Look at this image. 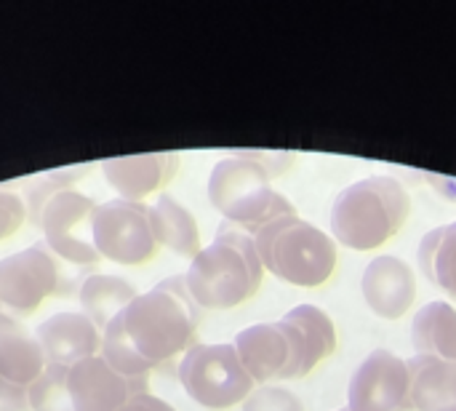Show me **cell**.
<instances>
[{"mask_svg": "<svg viewBox=\"0 0 456 411\" xmlns=\"http://www.w3.org/2000/svg\"><path fill=\"white\" fill-rule=\"evenodd\" d=\"M203 310L192 300L184 275L163 278L139 294L104 332L102 358L126 377H150L195 345Z\"/></svg>", "mask_w": 456, "mask_h": 411, "instance_id": "1", "label": "cell"}, {"mask_svg": "<svg viewBox=\"0 0 456 411\" xmlns=\"http://www.w3.org/2000/svg\"><path fill=\"white\" fill-rule=\"evenodd\" d=\"M294 155L286 152H232L214 163L208 177V201L227 225L251 238L278 217L297 214L294 203L275 193L270 182L289 171Z\"/></svg>", "mask_w": 456, "mask_h": 411, "instance_id": "2", "label": "cell"}, {"mask_svg": "<svg viewBox=\"0 0 456 411\" xmlns=\"http://www.w3.org/2000/svg\"><path fill=\"white\" fill-rule=\"evenodd\" d=\"M88 174V166L45 171L27 187V219L43 230L45 246L64 262L96 265L102 257L94 246L91 219L94 198L75 190V182Z\"/></svg>", "mask_w": 456, "mask_h": 411, "instance_id": "3", "label": "cell"}, {"mask_svg": "<svg viewBox=\"0 0 456 411\" xmlns=\"http://www.w3.org/2000/svg\"><path fill=\"white\" fill-rule=\"evenodd\" d=\"M265 278L256 243L248 233L222 222L216 238L200 249L184 273L187 289L200 310H232L248 302Z\"/></svg>", "mask_w": 456, "mask_h": 411, "instance_id": "4", "label": "cell"}, {"mask_svg": "<svg viewBox=\"0 0 456 411\" xmlns=\"http://www.w3.org/2000/svg\"><path fill=\"white\" fill-rule=\"evenodd\" d=\"M409 217L411 195L395 177H366L334 198L331 238L353 251H374L390 243Z\"/></svg>", "mask_w": 456, "mask_h": 411, "instance_id": "5", "label": "cell"}, {"mask_svg": "<svg viewBox=\"0 0 456 411\" xmlns=\"http://www.w3.org/2000/svg\"><path fill=\"white\" fill-rule=\"evenodd\" d=\"M254 243L265 270L299 289L329 284L339 265L337 241L299 214L278 217L254 235Z\"/></svg>", "mask_w": 456, "mask_h": 411, "instance_id": "6", "label": "cell"}, {"mask_svg": "<svg viewBox=\"0 0 456 411\" xmlns=\"http://www.w3.org/2000/svg\"><path fill=\"white\" fill-rule=\"evenodd\" d=\"M232 345L243 369L256 385L307 377L323 361L302 329L286 318L273 324H254L238 332Z\"/></svg>", "mask_w": 456, "mask_h": 411, "instance_id": "7", "label": "cell"}, {"mask_svg": "<svg viewBox=\"0 0 456 411\" xmlns=\"http://www.w3.org/2000/svg\"><path fill=\"white\" fill-rule=\"evenodd\" d=\"M176 374L184 393L211 411L240 407L256 390L232 342H195L182 356Z\"/></svg>", "mask_w": 456, "mask_h": 411, "instance_id": "8", "label": "cell"}, {"mask_svg": "<svg viewBox=\"0 0 456 411\" xmlns=\"http://www.w3.org/2000/svg\"><path fill=\"white\" fill-rule=\"evenodd\" d=\"M91 235L102 259L126 267L150 262L160 249L152 235L147 206L123 198L96 203L91 219Z\"/></svg>", "mask_w": 456, "mask_h": 411, "instance_id": "9", "label": "cell"}, {"mask_svg": "<svg viewBox=\"0 0 456 411\" xmlns=\"http://www.w3.org/2000/svg\"><path fill=\"white\" fill-rule=\"evenodd\" d=\"M61 265L45 243H32L0 259V305L29 316L48 297L61 294Z\"/></svg>", "mask_w": 456, "mask_h": 411, "instance_id": "10", "label": "cell"}, {"mask_svg": "<svg viewBox=\"0 0 456 411\" xmlns=\"http://www.w3.org/2000/svg\"><path fill=\"white\" fill-rule=\"evenodd\" d=\"M350 411H411V369L393 350H371L347 385Z\"/></svg>", "mask_w": 456, "mask_h": 411, "instance_id": "11", "label": "cell"}, {"mask_svg": "<svg viewBox=\"0 0 456 411\" xmlns=\"http://www.w3.org/2000/svg\"><path fill=\"white\" fill-rule=\"evenodd\" d=\"M67 388L75 411H120L134 396L150 393L147 377H126L102 356L69 366Z\"/></svg>", "mask_w": 456, "mask_h": 411, "instance_id": "12", "label": "cell"}, {"mask_svg": "<svg viewBox=\"0 0 456 411\" xmlns=\"http://www.w3.org/2000/svg\"><path fill=\"white\" fill-rule=\"evenodd\" d=\"M361 294L369 310L385 321L403 318L417 302L414 267L393 254L374 257L361 278Z\"/></svg>", "mask_w": 456, "mask_h": 411, "instance_id": "13", "label": "cell"}, {"mask_svg": "<svg viewBox=\"0 0 456 411\" xmlns=\"http://www.w3.org/2000/svg\"><path fill=\"white\" fill-rule=\"evenodd\" d=\"M35 340L43 350L45 364L64 369L99 356L102 350V332L96 329V324L88 316L72 310L53 313L51 318H45L37 326Z\"/></svg>", "mask_w": 456, "mask_h": 411, "instance_id": "14", "label": "cell"}, {"mask_svg": "<svg viewBox=\"0 0 456 411\" xmlns=\"http://www.w3.org/2000/svg\"><path fill=\"white\" fill-rule=\"evenodd\" d=\"M176 171H179V155L174 152L126 155L102 163V174L107 185L118 193V198L131 203H144V198L158 195L163 187L174 182Z\"/></svg>", "mask_w": 456, "mask_h": 411, "instance_id": "15", "label": "cell"}, {"mask_svg": "<svg viewBox=\"0 0 456 411\" xmlns=\"http://www.w3.org/2000/svg\"><path fill=\"white\" fill-rule=\"evenodd\" d=\"M45 358L35 337L11 316L0 310V377L13 385L29 388L43 372Z\"/></svg>", "mask_w": 456, "mask_h": 411, "instance_id": "16", "label": "cell"}, {"mask_svg": "<svg viewBox=\"0 0 456 411\" xmlns=\"http://www.w3.org/2000/svg\"><path fill=\"white\" fill-rule=\"evenodd\" d=\"M150 225L158 246H166L168 251L179 257H195L200 251V227L195 214L182 206L174 195L160 193L150 206Z\"/></svg>", "mask_w": 456, "mask_h": 411, "instance_id": "17", "label": "cell"}, {"mask_svg": "<svg viewBox=\"0 0 456 411\" xmlns=\"http://www.w3.org/2000/svg\"><path fill=\"white\" fill-rule=\"evenodd\" d=\"M414 356L456 361V308L446 300H433L414 313L411 321Z\"/></svg>", "mask_w": 456, "mask_h": 411, "instance_id": "18", "label": "cell"}, {"mask_svg": "<svg viewBox=\"0 0 456 411\" xmlns=\"http://www.w3.org/2000/svg\"><path fill=\"white\" fill-rule=\"evenodd\" d=\"M409 369L414 411H456V361L414 356Z\"/></svg>", "mask_w": 456, "mask_h": 411, "instance_id": "19", "label": "cell"}, {"mask_svg": "<svg viewBox=\"0 0 456 411\" xmlns=\"http://www.w3.org/2000/svg\"><path fill=\"white\" fill-rule=\"evenodd\" d=\"M136 289L118 275H88L80 286V308L99 332H104L134 300Z\"/></svg>", "mask_w": 456, "mask_h": 411, "instance_id": "20", "label": "cell"}, {"mask_svg": "<svg viewBox=\"0 0 456 411\" xmlns=\"http://www.w3.org/2000/svg\"><path fill=\"white\" fill-rule=\"evenodd\" d=\"M417 257L422 275L446 297L456 300V222L430 230L422 238Z\"/></svg>", "mask_w": 456, "mask_h": 411, "instance_id": "21", "label": "cell"}, {"mask_svg": "<svg viewBox=\"0 0 456 411\" xmlns=\"http://www.w3.org/2000/svg\"><path fill=\"white\" fill-rule=\"evenodd\" d=\"M283 318L302 329V334L313 342V348L321 353L323 361L329 356H334V350H337V326H334V321H331V316L326 310H321L315 305H297Z\"/></svg>", "mask_w": 456, "mask_h": 411, "instance_id": "22", "label": "cell"}, {"mask_svg": "<svg viewBox=\"0 0 456 411\" xmlns=\"http://www.w3.org/2000/svg\"><path fill=\"white\" fill-rule=\"evenodd\" d=\"M29 411H75L64 366H45V372L29 385Z\"/></svg>", "mask_w": 456, "mask_h": 411, "instance_id": "23", "label": "cell"}, {"mask_svg": "<svg viewBox=\"0 0 456 411\" xmlns=\"http://www.w3.org/2000/svg\"><path fill=\"white\" fill-rule=\"evenodd\" d=\"M243 411H305V404H302L299 396L291 393L289 388L259 385V388L243 401Z\"/></svg>", "mask_w": 456, "mask_h": 411, "instance_id": "24", "label": "cell"}, {"mask_svg": "<svg viewBox=\"0 0 456 411\" xmlns=\"http://www.w3.org/2000/svg\"><path fill=\"white\" fill-rule=\"evenodd\" d=\"M27 219V203L19 198V193L0 187V241L11 238Z\"/></svg>", "mask_w": 456, "mask_h": 411, "instance_id": "25", "label": "cell"}, {"mask_svg": "<svg viewBox=\"0 0 456 411\" xmlns=\"http://www.w3.org/2000/svg\"><path fill=\"white\" fill-rule=\"evenodd\" d=\"M0 411H29V388L0 377Z\"/></svg>", "mask_w": 456, "mask_h": 411, "instance_id": "26", "label": "cell"}, {"mask_svg": "<svg viewBox=\"0 0 456 411\" xmlns=\"http://www.w3.org/2000/svg\"><path fill=\"white\" fill-rule=\"evenodd\" d=\"M120 411H176L171 404H166L163 399L152 396V393H139L134 396Z\"/></svg>", "mask_w": 456, "mask_h": 411, "instance_id": "27", "label": "cell"}, {"mask_svg": "<svg viewBox=\"0 0 456 411\" xmlns=\"http://www.w3.org/2000/svg\"><path fill=\"white\" fill-rule=\"evenodd\" d=\"M339 411H350V409H339Z\"/></svg>", "mask_w": 456, "mask_h": 411, "instance_id": "28", "label": "cell"}, {"mask_svg": "<svg viewBox=\"0 0 456 411\" xmlns=\"http://www.w3.org/2000/svg\"><path fill=\"white\" fill-rule=\"evenodd\" d=\"M0 308H3V305H0Z\"/></svg>", "mask_w": 456, "mask_h": 411, "instance_id": "29", "label": "cell"}]
</instances>
